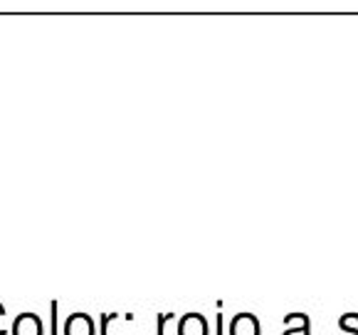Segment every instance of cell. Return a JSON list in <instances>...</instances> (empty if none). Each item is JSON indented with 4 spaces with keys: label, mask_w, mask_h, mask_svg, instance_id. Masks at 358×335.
Listing matches in <instances>:
<instances>
[{
    "label": "cell",
    "mask_w": 358,
    "mask_h": 335,
    "mask_svg": "<svg viewBox=\"0 0 358 335\" xmlns=\"http://www.w3.org/2000/svg\"><path fill=\"white\" fill-rule=\"evenodd\" d=\"M13 335H45L43 318L37 313H20L13 323Z\"/></svg>",
    "instance_id": "6da1fadb"
},
{
    "label": "cell",
    "mask_w": 358,
    "mask_h": 335,
    "mask_svg": "<svg viewBox=\"0 0 358 335\" xmlns=\"http://www.w3.org/2000/svg\"><path fill=\"white\" fill-rule=\"evenodd\" d=\"M259 318L255 313H237L230 320V335H259Z\"/></svg>",
    "instance_id": "7a4b0ae2"
},
{
    "label": "cell",
    "mask_w": 358,
    "mask_h": 335,
    "mask_svg": "<svg viewBox=\"0 0 358 335\" xmlns=\"http://www.w3.org/2000/svg\"><path fill=\"white\" fill-rule=\"evenodd\" d=\"M64 335H94V320L90 313H72L64 320Z\"/></svg>",
    "instance_id": "3957f363"
},
{
    "label": "cell",
    "mask_w": 358,
    "mask_h": 335,
    "mask_svg": "<svg viewBox=\"0 0 358 335\" xmlns=\"http://www.w3.org/2000/svg\"><path fill=\"white\" fill-rule=\"evenodd\" d=\"M178 335H208V320L203 313H185L178 323Z\"/></svg>",
    "instance_id": "277c9868"
},
{
    "label": "cell",
    "mask_w": 358,
    "mask_h": 335,
    "mask_svg": "<svg viewBox=\"0 0 358 335\" xmlns=\"http://www.w3.org/2000/svg\"><path fill=\"white\" fill-rule=\"evenodd\" d=\"M285 323L289 325V328L282 335H311V320L306 313H289L285 318Z\"/></svg>",
    "instance_id": "5b68a950"
},
{
    "label": "cell",
    "mask_w": 358,
    "mask_h": 335,
    "mask_svg": "<svg viewBox=\"0 0 358 335\" xmlns=\"http://www.w3.org/2000/svg\"><path fill=\"white\" fill-rule=\"evenodd\" d=\"M57 308H59V304H57V301H52V304H50V311H52V335H59V315H57Z\"/></svg>",
    "instance_id": "8992f818"
},
{
    "label": "cell",
    "mask_w": 358,
    "mask_h": 335,
    "mask_svg": "<svg viewBox=\"0 0 358 335\" xmlns=\"http://www.w3.org/2000/svg\"><path fill=\"white\" fill-rule=\"evenodd\" d=\"M3 318H6V306L0 304V335H8L6 325H3Z\"/></svg>",
    "instance_id": "52a82bcc"
},
{
    "label": "cell",
    "mask_w": 358,
    "mask_h": 335,
    "mask_svg": "<svg viewBox=\"0 0 358 335\" xmlns=\"http://www.w3.org/2000/svg\"><path fill=\"white\" fill-rule=\"evenodd\" d=\"M215 330H217V335H222V315L215 318Z\"/></svg>",
    "instance_id": "ba28073f"
}]
</instances>
